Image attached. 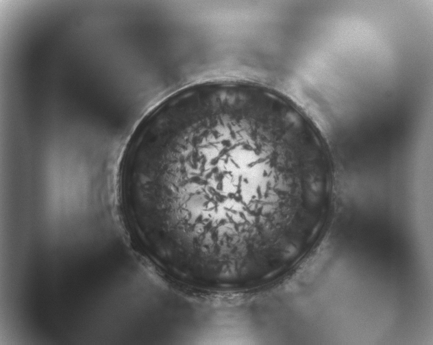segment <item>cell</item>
Instances as JSON below:
<instances>
[{
  "instance_id": "6da1fadb",
  "label": "cell",
  "mask_w": 433,
  "mask_h": 345,
  "mask_svg": "<svg viewBox=\"0 0 433 345\" xmlns=\"http://www.w3.org/2000/svg\"><path fill=\"white\" fill-rule=\"evenodd\" d=\"M327 145L282 94L205 83L156 106L124 151L119 180L135 228L166 270L241 277L296 240L330 190Z\"/></svg>"
}]
</instances>
